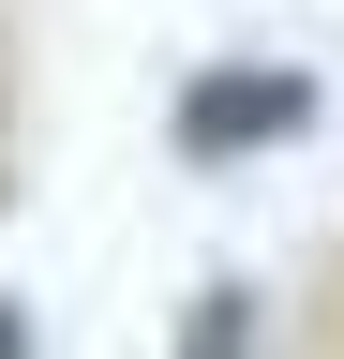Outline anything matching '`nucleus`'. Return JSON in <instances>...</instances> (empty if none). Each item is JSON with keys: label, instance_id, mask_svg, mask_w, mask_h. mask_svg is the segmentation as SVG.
<instances>
[{"label": "nucleus", "instance_id": "nucleus-1", "mask_svg": "<svg viewBox=\"0 0 344 359\" xmlns=\"http://www.w3.org/2000/svg\"><path fill=\"white\" fill-rule=\"evenodd\" d=\"M329 90L299 75V60H209L180 105H165V135H180V165H254V150H284V135H315Z\"/></svg>", "mask_w": 344, "mask_h": 359}, {"label": "nucleus", "instance_id": "nucleus-2", "mask_svg": "<svg viewBox=\"0 0 344 359\" xmlns=\"http://www.w3.org/2000/svg\"><path fill=\"white\" fill-rule=\"evenodd\" d=\"M165 359H254V285H209V299H180Z\"/></svg>", "mask_w": 344, "mask_h": 359}, {"label": "nucleus", "instance_id": "nucleus-3", "mask_svg": "<svg viewBox=\"0 0 344 359\" xmlns=\"http://www.w3.org/2000/svg\"><path fill=\"white\" fill-rule=\"evenodd\" d=\"M0 359H30V314H15V299H0Z\"/></svg>", "mask_w": 344, "mask_h": 359}]
</instances>
